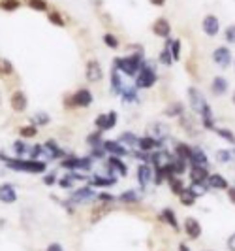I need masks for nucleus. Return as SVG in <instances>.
<instances>
[{
	"label": "nucleus",
	"mask_w": 235,
	"mask_h": 251,
	"mask_svg": "<svg viewBox=\"0 0 235 251\" xmlns=\"http://www.w3.org/2000/svg\"><path fill=\"white\" fill-rule=\"evenodd\" d=\"M152 34L158 38H168L171 34V25L166 17H158L152 23Z\"/></svg>",
	"instance_id": "obj_17"
},
{
	"label": "nucleus",
	"mask_w": 235,
	"mask_h": 251,
	"mask_svg": "<svg viewBox=\"0 0 235 251\" xmlns=\"http://www.w3.org/2000/svg\"><path fill=\"white\" fill-rule=\"evenodd\" d=\"M158 81V74H156V68L152 66V61H143L141 68L135 76V87L137 89H151L156 85Z\"/></svg>",
	"instance_id": "obj_3"
},
{
	"label": "nucleus",
	"mask_w": 235,
	"mask_h": 251,
	"mask_svg": "<svg viewBox=\"0 0 235 251\" xmlns=\"http://www.w3.org/2000/svg\"><path fill=\"white\" fill-rule=\"evenodd\" d=\"M113 68L115 70H120L124 76H137V72L141 68V64H143V51L139 49L137 53H132L128 55V57H117L115 61H113Z\"/></svg>",
	"instance_id": "obj_2"
},
{
	"label": "nucleus",
	"mask_w": 235,
	"mask_h": 251,
	"mask_svg": "<svg viewBox=\"0 0 235 251\" xmlns=\"http://www.w3.org/2000/svg\"><path fill=\"white\" fill-rule=\"evenodd\" d=\"M188 178L190 183H205L209 178V170L205 166H190V172H188Z\"/></svg>",
	"instance_id": "obj_19"
},
{
	"label": "nucleus",
	"mask_w": 235,
	"mask_h": 251,
	"mask_svg": "<svg viewBox=\"0 0 235 251\" xmlns=\"http://www.w3.org/2000/svg\"><path fill=\"white\" fill-rule=\"evenodd\" d=\"M215 132L219 134L220 138H224L226 142H230L232 145H235V134L230 130V128H220V126H215Z\"/></svg>",
	"instance_id": "obj_45"
},
{
	"label": "nucleus",
	"mask_w": 235,
	"mask_h": 251,
	"mask_svg": "<svg viewBox=\"0 0 235 251\" xmlns=\"http://www.w3.org/2000/svg\"><path fill=\"white\" fill-rule=\"evenodd\" d=\"M94 125L98 126V130H107V113H100L96 119H94Z\"/></svg>",
	"instance_id": "obj_51"
},
{
	"label": "nucleus",
	"mask_w": 235,
	"mask_h": 251,
	"mask_svg": "<svg viewBox=\"0 0 235 251\" xmlns=\"http://www.w3.org/2000/svg\"><path fill=\"white\" fill-rule=\"evenodd\" d=\"M224 38H226V42H228V44L235 46V25L226 27V31H224Z\"/></svg>",
	"instance_id": "obj_52"
},
{
	"label": "nucleus",
	"mask_w": 235,
	"mask_h": 251,
	"mask_svg": "<svg viewBox=\"0 0 235 251\" xmlns=\"http://www.w3.org/2000/svg\"><path fill=\"white\" fill-rule=\"evenodd\" d=\"M103 44H105L107 47H111V49H117L118 38L115 34H111V32H105V34H103Z\"/></svg>",
	"instance_id": "obj_50"
},
{
	"label": "nucleus",
	"mask_w": 235,
	"mask_h": 251,
	"mask_svg": "<svg viewBox=\"0 0 235 251\" xmlns=\"http://www.w3.org/2000/svg\"><path fill=\"white\" fill-rule=\"evenodd\" d=\"M30 123L36 126H44V125H47V123H51V117L45 111H38L32 119H30Z\"/></svg>",
	"instance_id": "obj_43"
},
{
	"label": "nucleus",
	"mask_w": 235,
	"mask_h": 251,
	"mask_svg": "<svg viewBox=\"0 0 235 251\" xmlns=\"http://www.w3.org/2000/svg\"><path fill=\"white\" fill-rule=\"evenodd\" d=\"M57 174H55V172H49V174H45V176H44V183H45V185H55V183H57Z\"/></svg>",
	"instance_id": "obj_55"
},
{
	"label": "nucleus",
	"mask_w": 235,
	"mask_h": 251,
	"mask_svg": "<svg viewBox=\"0 0 235 251\" xmlns=\"http://www.w3.org/2000/svg\"><path fill=\"white\" fill-rule=\"evenodd\" d=\"M186 162L188 161H183V159H177V157H173L171 159V166H173V172H175V176H183L186 172Z\"/></svg>",
	"instance_id": "obj_41"
},
{
	"label": "nucleus",
	"mask_w": 235,
	"mask_h": 251,
	"mask_svg": "<svg viewBox=\"0 0 235 251\" xmlns=\"http://www.w3.org/2000/svg\"><path fill=\"white\" fill-rule=\"evenodd\" d=\"M0 161L6 164V168L23 172V174H45L47 162L40 159H23V157H8L4 151H0Z\"/></svg>",
	"instance_id": "obj_1"
},
{
	"label": "nucleus",
	"mask_w": 235,
	"mask_h": 251,
	"mask_svg": "<svg viewBox=\"0 0 235 251\" xmlns=\"http://www.w3.org/2000/svg\"><path fill=\"white\" fill-rule=\"evenodd\" d=\"M92 198H96V193H94V189L88 185V187H81V189L73 191V193L70 195V200H68V202H72V204H85V202H90Z\"/></svg>",
	"instance_id": "obj_10"
},
{
	"label": "nucleus",
	"mask_w": 235,
	"mask_h": 251,
	"mask_svg": "<svg viewBox=\"0 0 235 251\" xmlns=\"http://www.w3.org/2000/svg\"><path fill=\"white\" fill-rule=\"evenodd\" d=\"M188 98H190V108H192V111L196 115H202L203 110L209 106L205 96H203V93L198 87H188Z\"/></svg>",
	"instance_id": "obj_5"
},
{
	"label": "nucleus",
	"mask_w": 235,
	"mask_h": 251,
	"mask_svg": "<svg viewBox=\"0 0 235 251\" xmlns=\"http://www.w3.org/2000/svg\"><path fill=\"white\" fill-rule=\"evenodd\" d=\"M202 117V123L207 130H215V115H213V108L207 106L203 110V113L200 115Z\"/></svg>",
	"instance_id": "obj_30"
},
{
	"label": "nucleus",
	"mask_w": 235,
	"mask_h": 251,
	"mask_svg": "<svg viewBox=\"0 0 235 251\" xmlns=\"http://www.w3.org/2000/svg\"><path fill=\"white\" fill-rule=\"evenodd\" d=\"M85 78H87V81H90V83L102 81L103 70H102L100 63H98L96 59H90V61L87 63V66H85Z\"/></svg>",
	"instance_id": "obj_7"
},
{
	"label": "nucleus",
	"mask_w": 235,
	"mask_h": 251,
	"mask_svg": "<svg viewBox=\"0 0 235 251\" xmlns=\"http://www.w3.org/2000/svg\"><path fill=\"white\" fill-rule=\"evenodd\" d=\"M107 168H109L107 174H118L120 178H124L128 174V166L120 161V157H115V155H111L107 159Z\"/></svg>",
	"instance_id": "obj_16"
},
{
	"label": "nucleus",
	"mask_w": 235,
	"mask_h": 251,
	"mask_svg": "<svg viewBox=\"0 0 235 251\" xmlns=\"http://www.w3.org/2000/svg\"><path fill=\"white\" fill-rule=\"evenodd\" d=\"M57 183H59V187H62V189H72V187H73V179L70 178L68 174L57 179Z\"/></svg>",
	"instance_id": "obj_54"
},
{
	"label": "nucleus",
	"mask_w": 235,
	"mask_h": 251,
	"mask_svg": "<svg viewBox=\"0 0 235 251\" xmlns=\"http://www.w3.org/2000/svg\"><path fill=\"white\" fill-rule=\"evenodd\" d=\"M169 51H171L173 61H179V59H181V40H173V42L169 44Z\"/></svg>",
	"instance_id": "obj_48"
},
{
	"label": "nucleus",
	"mask_w": 235,
	"mask_h": 251,
	"mask_svg": "<svg viewBox=\"0 0 235 251\" xmlns=\"http://www.w3.org/2000/svg\"><path fill=\"white\" fill-rule=\"evenodd\" d=\"M70 100H72V106L88 108L90 104H92L94 96H92V93H90L88 89H77L72 96H70Z\"/></svg>",
	"instance_id": "obj_9"
},
{
	"label": "nucleus",
	"mask_w": 235,
	"mask_h": 251,
	"mask_svg": "<svg viewBox=\"0 0 235 251\" xmlns=\"http://www.w3.org/2000/svg\"><path fill=\"white\" fill-rule=\"evenodd\" d=\"M158 61H160V64H164V66H171L175 61H173V57H171V51H169V46H166L160 55H158Z\"/></svg>",
	"instance_id": "obj_44"
},
{
	"label": "nucleus",
	"mask_w": 235,
	"mask_h": 251,
	"mask_svg": "<svg viewBox=\"0 0 235 251\" xmlns=\"http://www.w3.org/2000/svg\"><path fill=\"white\" fill-rule=\"evenodd\" d=\"M118 96H122L124 102H137V87H135V85H132V87L124 85Z\"/></svg>",
	"instance_id": "obj_32"
},
{
	"label": "nucleus",
	"mask_w": 235,
	"mask_h": 251,
	"mask_svg": "<svg viewBox=\"0 0 235 251\" xmlns=\"http://www.w3.org/2000/svg\"><path fill=\"white\" fill-rule=\"evenodd\" d=\"M234 159H235V149H219L217 151V162H220V164L232 162Z\"/></svg>",
	"instance_id": "obj_34"
},
{
	"label": "nucleus",
	"mask_w": 235,
	"mask_h": 251,
	"mask_svg": "<svg viewBox=\"0 0 235 251\" xmlns=\"http://www.w3.org/2000/svg\"><path fill=\"white\" fill-rule=\"evenodd\" d=\"M21 8V0H0V10L4 12H17Z\"/></svg>",
	"instance_id": "obj_39"
},
{
	"label": "nucleus",
	"mask_w": 235,
	"mask_h": 251,
	"mask_svg": "<svg viewBox=\"0 0 235 251\" xmlns=\"http://www.w3.org/2000/svg\"><path fill=\"white\" fill-rule=\"evenodd\" d=\"M186 189L196 198H200L203 197V195H207V189H209V187H207L205 183H190V187H186Z\"/></svg>",
	"instance_id": "obj_37"
},
{
	"label": "nucleus",
	"mask_w": 235,
	"mask_h": 251,
	"mask_svg": "<svg viewBox=\"0 0 235 251\" xmlns=\"http://www.w3.org/2000/svg\"><path fill=\"white\" fill-rule=\"evenodd\" d=\"M169 183V189L173 195H181V191H185V183H183V178L181 176H175L168 181Z\"/></svg>",
	"instance_id": "obj_36"
},
{
	"label": "nucleus",
	"mask_w": 235,
	"mask_h": 251,
	"mask_svg": "<svg viewBox=\"0 0 235 251\" xmlns=\"http://www.w3.org/2000/svg\"><path fill=\"white\" fill-rule=\"evenodd\" d=\"M14 151H15V157H27V151H29V143L27 142H23V138L21 140H17V142H14Z\"/></svg>",
	"instance_id": "obj_40"
},
{
	"label": "nucleus",
	"mask_w": 235,
	"mask_h": 251,
	"mask_svg": "<svg viewBox=\"0 0 235 251\" xmlns=\"http://www.w3.org/2000/svg\"><path fill=\"white\" fill-rule=\"evenodd\" d=\"M177 197H179V200H181V204H183V206H194V204H196V200H198V198L194 197L186 187H185V191H181V195H177Z\"/></svg>",
	"instance_id": "obj_42"
},
{
	"label": "nucleus",
	"mask_w": 235,
	"mask_h": 251,
	"mask_svg": "<svg viewBox=\"0 0 235 251\" xmlns=\"http://www.w3.org/2000/svg\"><path fill=\"white\" fill-rule=\"evenodd\" d=\"M152 6H156V8H162L164 4H166V0H149Z\"/></svg>",
	"instance_id": "obj_59"
},
{
	"label": "nucleus",
	"mask_w": 235,
	"mask_h": 251,
	"mask_svg": "<svg viewBox=\"0 0 235 251\" xmlns=\"http://www.w3.org/2000/svg\"><path fill=\"white\" fill-rule=\"evenodd\" d=\"M47 19H49L55 27H64V25H66L64 17H62L59 12H49V14H47Z\"/></svg>",
	"instance_id": "obj_49"
},
{
	"label": "nucleus",
	"mask_w": 235,
	"mask_h": 251,
	"mask_svg": "<svg viewBox=\"0 0 235 251\" xmlns=\"http://www.w3.org/2000/svg\"><path fill=\"white\" fill-rule=\"evenodd\" d=\"M228 250L230 251H235V233L228 238Z\"/></svg>",
	"instance_id": "obj_58"
},
{
	"label": "nucleus",
	"mask_w": 235,
	"mask_h": 251,
	"mask_svg": "<svg viewBox=\"0 0 235 251\" xmlns=\"http://www.w3.org/2000/svg\"><path fill=\"white\" fill-rule=\"evenodd\" d=\"M226 193H228L230 202H232V204H235V187H228V189H226Z\"/></svg>",
	"instance_id": "obj_57"
},
{
	"label": "nucleus",
	"mask_w": 235,
	"mask_h": 251,
	"mask_svg": "<svg viewBox=\"0 0 235 251\" xmlns=\"http://www.w3.org/2000/svg\"><path fill=\"white\" fill-rule=\"evenodd\" d=\"M202 29L203 32L209 36V38H215V36L220 32V21L217 16H213V14H209V16H205L202 21Z\"/></svg>",
	"instance_id": "obj_14"
},
{
	"label": "nucleus",
	"mask_w": 235,
	"mask_h": 251,
	"mask_svg": "<svg viewBox=\"0 0 235 251\" xmlns=\"http://www.w3.org/2000/svg\"><path fill=\"white\" fill-rule=\"evenodd\" d=\"M158 219L162 223H166L168 227H171L173 231H179V221H177V214L171 210V208H164L160 214H158Z\"/></svg>",
	"instance_id": "obj_21"
},
{
	"label": "nucleus",
	"mask_w": 235,
	"mask_h": 251,
	"mask_svg": "<svg viewBox=\"0 0 235 251\" xmlns=\"http://www.w3.org/2000/svg\"><path fill=\"white\" fill-rule=\"evenodd\" d=\"M0 104H2V96H0Z\"/></svg>",
	"instance_id": "obj_62"
},
{
	"label": "nucleus",
	"mask_w": 235,
	"mask_h": 251,
	"mask_svg": "<svg viewBox=\"0 0 235 251\" xmlns=\"http://www.w3.org/2000/svg\"><path fill=\"white\" fill-rule=\"evenodd\" d=\"M118 142L122 143L124 147H134V145H137V142H139V136H137L135 132H122V134L118 136Z\"/></svg>",
	"instance_id": "obj_31"
},
{
	"label": "nucleus",
	"mask_w": 235,
	"mask_h": 251,
	"mask_svg": "<svg viewBox=\"0 0 235 251\" xmlns=\"http://www.w3.org/2000/svg\"><path fill=\"white\" fill-rule=\"evenodd\" d=\"M96 198L100 200V204H107V206H109V204H113V202L117 200V198L113 197L111 193H98V195H96Z\"/></svg>",
	"instance_id": "obj_53"
},
{
	"label": "nucleus",
	"mask_w": 235,
	"mask_h": 251,
	"mask_svg": "<svg viewBox=\"0 0 235 251\" xmlns=\"http://www.w3.org/2000/svg\"><path fill=\"white\" fill-rule=\"evenodd\" d=\"M117 200L120 204H135V202H139L141 200V195L135 191V189H128V191H124V193H120L117 197Z\"/></svg>",
	"instance_id": "obj_27"
},
{
	"label": "nucleus",
	"mask_w": 235,
	"mask_h": 251,
	"mask_svg": "<svg viewBox=\"0 0 235 251\" xmlns=\"http://www.w3.org/2000/svg\"><path fill=\"white\" fill-rule=\"evenodd\" d=\"M232 102L235 104V91H234V96H232Z\"/></svg>",
	"instance_id": "obj_61"
},
{
	"label": "nucleus",
	"mask_w": 235,
	"mask_h": 251,
	"mask_svg": "<svg viewBox=\"0 0 235 251\" xmlns=\"http://www.w3.org/2000/svg\"><path fill=\"white\" fill-rule=\"evenodd\" d=\"M137 147H139V151H145V153H151L154 149H158V147H162V140H156V138H152V136H141L139 138V142H137Z\"/></svg>",
	"instance_id": "obj_18"
},
{
	"label": "nucleus",
	"mask_w": 235,
	"mask_h": 251,
	"mask_svg": "<svg viewBox=\"0 0 235 251\" xmlns=\"http://www.w3.org/2000/svg\"><path fill=\"white\" fill-rule=\"evenodd\" d=\"M183 113H185V104L179 102V100L168 104L166 110H164V115H166V117H183Z\"/></svg>",
	"instance_id": "obj_26"
},
{
	"label": "nucleus",
	"mask_w": 235,
	"mask_h": 251,
	"mask_svg": "<svg viewBox=\"0 0 235 251\" xmlns=\"http://www.w3.org/2000/svg\"><path fill=\"white\" fill-rule=\"evenodd\" d=\"M207 187L217 189V191H226L230 187V183H228V179L224 178V176H220V174H211L207 178Z\"/></svg>",
	"instance_id": "obj_24"
},
{
	"label": "nucleus",
	"mask_w": 235,
	"mask_h": 251,
	"mask_svg": "<svg viewBox=\"0 0 235 251\" xmlns=\"http://www.w3.org/2000/svg\"><path fill=\"white\" fill-rule=\"evenodd\" d=\"M102 130H96V132H92V134H88L87 136V143L88 145H92V147H98V145H102Z\"/></svg>",
	"instance_id": "obj_47"
},
{
	"label": "nucleus",
	"mask_w": 235,
	"mask_h": 251,
	"mask_svg": "<svg viewBox=\"0 0 235 251\" xmlns=\"http://www.w3.org/2000/svg\"><path fill=\"white\" fill-rule=\"evenodd\" d=\"M27 6L34 12H47L49 10V4L45 0H27Z\"/></svg>",
	"instance_id": "obj_38"
},
{
	"label": "nucleus",
	"mask_w": 235,
	"mask_h": 251,
	"mask_svg": "<svg viewBox=\"0 0 235 251\" xmlns=\"http://www.w3.org/2000/svg\"><path fill=\"white\" fill-rule=\"evenodd\" d=\"M179 251H192V250H190L188 246H186L185 242H181V244H179Z\"/></svg>",
	"instance_id": "obj_60"
},
{
	"label": "nucleus",
	"mask_w": 235,
	"mask_h": 251,
	"mask_svg": "<svg viewBox=\"0 0 235 251\" xmlns=\"http://www.w3.org/2000/svg\"><path fill=\"white\" fill-rule=\"evenodd\" d=\"M12 74H14V64L8 59L0 57V76H12Z\"/></svg>",
	"instance_id": "obj_46"
},
{
	"label": "nucleus",
	"mask_w": 235,
	"mask_h": 251,
	"mask_svg": "<svg viewBox=\"0 0 235 251\" xmlns=\"http://www.w3.org/2000/svg\"><path fill=\"white\" fill-rule=\"evenodd\" d=\"M10 106H12V110H14L15 113L27 111V108H29V98H27L25 91H14V93H12V96H10Z\"/></svg>",
	"instance_id": "obj_11"
},
{
	"label": "nucleus",
	"mask_w": 235,
	"mask_h": 251,
	"mask_svg": "<svg viewBox=\"0 0 235 251\" xmlns=\"http://www.w3.org/2000/svg\"><path fill=\"white\" fill-rule=\"evenodd\" d=\"M152 176H154V168L147 162H141L137 166V170H135V178H137V183H139L141 189H147L151 185Z\"/></svg>",
	"instance_id": "obj_6"
},
{
	"label": "nucleus",
	"mask_w": 235,
	"mask_h": 251,
	"mask_svg": "<svg viewBox=\"0 0 235 251\" xmlns=\"http://www.w3.org/2000/svg\"><path fill=\"white\" fill-rule=\"evenodd\" d=\"M124 87V81H122V78L118 76V70H111V91L115 93V94H120V91Z\"/></svg>",
	"instance_id": "obj_33"
},
{
	"label": "nucleus",
	"mask_w": 235,
	"mask_h": 251,
	"mask_svg": "<svg viewBox=\"0 0 235 251\" xmlns=\"http://www.w3.org/2000/svg\"><path fill=\"white\" fill-rule=\"evenodd\" d=\"M117 183V178H103V176H94V178H88V185L90 187H113Z\"/></svg>",
	"instance_id": "obj_28"
},
{
	"label": "nucleus",
	"mask_w": 235,
	"mask_h": 251,
	"mask_svg": "<svg viewBox=\"0 0 235 251\" xmlns=\"http://www.w3.org/2000/svg\"><path fill=\"white\" fill-rule=\"evenodd\" d=\"M42 147H44V157H49V159H60V157H64V151L60 149V145L55 142V140H47Z\"/></svg>",
	"instance_id": "obj_20"
},
{
	"label": "nucleus",
	"mask_w": 235,
	"mask_h": 251,
	"mask_svg": "<svg viewBox=\"0 0 235 251\" xmlns=\"http://www.w3.org/2000/svg\"><path fill=\"white\" fill-rule=\"evenodd\" d=\"M60 166L70 172H77V170H90L92 168V159L90 157H68L64 161H60Z\"/></svg>",
	"instance_id": "obj_4"
},
{
	"label": "nucleus",
	"mask_w": 235,
	"mask_h": 251,
	"mask_svg": "<svg viewBox=\"0 0 235 251\" xmlns=\"http://www.w3.org/2000/svg\"><path fill=\"white\" fill-rule=\"evenodd\" d=\"M175 157L177 159H183V161H190V155H192V147L185 142H179L175 143Z\"/></svg>",
	"instance_id": "obj_29"
},
{
	"label": "nucleus",
	"mask_w": 235,
	"mask_h": 251,
	"mask_svg": "<svg viewBox=\"0 0 235 251\" xmlns=\"http://www.w3.org/2000/svg\"><path fill=\"white\" fill-rule=\"evenodd\" d=\"M213 61H215V64H217L219 68H228V66L232 64V61H234L230 47H226V46L217 47V49L213 51Z\"/></svg>",
	"instance_id": "obj_8"
},
{
	"label": "nucleus",
	"mask_w": 235,
	"mask_h": 251,
	"mask_svg": "<svg viewBox=\"0 0 235 251\" xmlns=\"http://www.w3.org/2000/svg\"><path fill=\"white\" fill-rule=\"evenodd\" d=\"M36 134H38V126L32 125V123L19 128V136H21L23 140H30V138H36Z\"/></svg>",
	"instance_id": "obj_35"
},
{
	"label": "nucleus",
	"mask_w": 235,
	"mask_h": 251,
	"mask_svg": "<svg viewBox=\"0 0 235 251\" xmlns=\"http://www.w3.org/2000/svg\"><path fill=\"white\" fill-rule=\"evenodd\" d=\"M228 89H230V83H228V79H226V78H222V76L213 78V81H211V93H213L215 96H222V94H226V91Z\"/></svg>",
	"instance_id": "obj_22"
},
{
	"label": "nucleus",
	"mask_w": 235,
	"mask_h": 251,
	"mask_svg": "<svg viewBox=\"0 0 235 251\" xmlns=\"http://www.w3.org/2000/svg\"><path fill=\"white\" fill-rule=\"evenodd\" d=\"M102 149L109 155H115V157H126L128 155V149L117 140H103L102 142Z\"/></svg>",
	"instance_id": "obj_15"
},
{
	"label": "nucleus",
	"mask_w": 235,
	"mask_h": 251,
	"mask_svg": "<svg viewBox=\"0 0 235 251\" xmlns=\"http://www.w3.org/2000/svg\"><path fill=\"white\" fill-rule=\"evenodd\" d=\"M169 128L168 125H164V123H151L149 128H147V134L152 136V138H156V140H164L166 136H168Z\"/></svg>",
	"instance_id": "obj_23"
},
{
	"label": "nucleus",
	"mask_w": 235,
	"mask_h": 251,
	"mask_svg": "<svg viewBox=\"0 0 235 251\" xmlns=\"http://www.w3.org/2000/svg\"><path fill=\"white\" fill-rule=\"evenodd\" d=\"M45 251H64V248H62V244H59V242H51L49 246L45 248Z\"/></svg>",
	"instance_id": "obj_56"
},
{
	"label": "nucleus",
	"mask_w": 235,
	"mask_h": 251,
	"mask_svg": "<svg viewBox=\"0 0 235 251\" xmlns=\"http://www.w3.org/2000/svg\"><path fill=\"white\" fill-rule=\"evenodd\" d=\"M0 202L8 204V206L17 202V189L14 183H10V181L0 183Z\"/></svg>",
	"instance_id": "obj_12"
},
{
	"label": "nucleus",
	"mask_w": 235,
	"mask_h": 251,
	"mask_svg": "<svg viewBox=\"0 0 235 251\" xmlns=\"http://www.w3.org/2000/svg\"><path fill=\"white\" fill-rule=\"evenodd\" d=\"M190 162L194 164V166H207V162H209V157H207V153L203 151L202 147H192V155H190Z\"/></svg>",
	"instance_id": "obj_25"
},
{
	"label": "nucleus",
	"mask_w": 235,
	"mask_h": 251,
	"mask_svg": "<svg viewBox=\"0 0 235 251\" xmlns=\"http://www.w3.org/2000/svg\"><path fill=\"white\" fill-rule=\"evenodd\" d=\"M183 229H185V234L190 238V240H198V238L202 236V233H203L202 223H200L196 217H186Z\"/></svg>",
	"instance_id": "obj_13"
}]
</instances>
